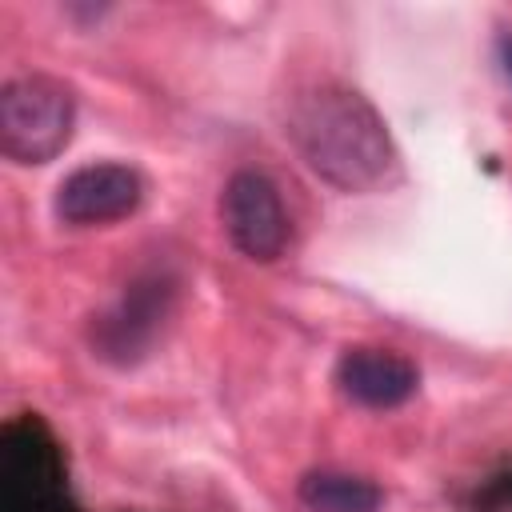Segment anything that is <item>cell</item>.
<instances>
[{"instance_id":"5","label":"cell","mask_w":512,"mask_h":512,"mask_svg":"<svg viewBox=\"0 0 512 512\" xmlns=\"http://www.w3.org/2000/svg\"><path fill=\"white\" fill-rule=\"evenodd\" d=\"M336 384L360 408H400L416 396L420 372L392 348H348L336 364Z\"/></svg>"},{"instance_id":"1","label":"cell","mask_w":512,"mask_h":512,"mask_svg":"<svg viewBox=\"0 0 512 512\" xmlns=\"http://www.w3.org/2000/svg\"><path fill=\"white\" fill-rule=\"evenodd\" d=\"M284 132L300 160L340 192H376L396 172L384 116L344 84H312L296 92Z\"/></svg>"},{"instance_id":"7","label":"cell","mask_w":512,"mask_h":512,"mask_svg":"<svg viewBox=\"0 0 512 512\" xmlns=\"http://www.w3.org/2000/svg\"><path fill=\"white\" fill-rule=\"evenodd\" d=\"M496 60H500L504 76L512 80V32H500V36H496Z\"/></svg>"},{"instance_id":"2","label":"cell","mask_w":512,"mask_h":512,"mask_svg":"<svg viewBox=\"0 0 512 512\" xmlns=\"http://www.w3.org/2000/svg\"><path fill=\"white\" fill-rule=\"evenodd\" d=\"M76 124L72 92L52 76H16L0 88V152L16 164H48Z\"/></svg>"},{"instance_id":"6","label":"cell","mask_w":512,"mask_h":512,"mask_svg":"<svg viewBox=\"0 0 512 512\" xmlns=\"http://www.w3.org/2000/svg\"><path fill=\"white\" fill-rule=\"evenodd\" d=\"M296 492L312 512H380V500H384L372 480L352 472H332V468L308 472Z\"/></svg>"},{"instance_id":"4","label":"cell","mask_w":512,"mask_h":512,"mask_svg":"<svg viewBox=\"0 0 512 512\" xmlns=\"http://www.w3.org/2000/svg\"><path fill=\"white\" fill-rule=\"evenodd\" d=\"M144 200V180L128 164H84L72 176L60 180L56 188V216L64 224L88 228V224H108L124 220L140 208Z\"/></svg>"},{"instance_id":"3","label":"cell","mask_w":512,"mask_h":512,"mask_svg":"<svg viewBox=\"0 0 512 512\" xmlns=\"http://www.w3.org/2000/svg\"><path fill=\"white\" fill-rule=\"evenodd\" d=\"M220 220L228 240L248 260L264 264L288 248V212H284L280 188L256 168H240L228 176L220 192Z\"/></svg>"}]
</instances>
